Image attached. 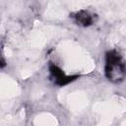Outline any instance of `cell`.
<instances>
[{"instance_id": "obj_9", "label": "cell", "mask_w": 126, "mask_h": 126, "mask_svg": "<svg viewBox=\"0 0 126 126\" xmlns=\"http://www.w3.org/2000/svg\"><path fill=\"white\" fill-rule=\"evenodd\" d=\"M111 121H112V119H110V118H103L97 125H95V126H109L110 124H111Z\"/></svg>"}, {"instance_id": "obj_5", "label": "cell", "mask_w": 126, "mask_h": 126, "mask_svg": "<svg viewBox=\"0 0 126 126\" xmlns=\"http://www.w3.org/2000/svg\"><path fill=\"white\" fill-rule=\"evenodd\" d=\"M20 94V89L18 84L11 78L2 76L1 79V97L2 98H12Z\"/></svg>"}, {"instance_id": "obj_3", "label": "cell", "mask_w": 126, "mask_h": 126, "mask_svg": "<svg viewBox=\"0 0 126 126\" xmlns=\"http://www.w3.org/2000/svg\"><path fill=\"white\" fill-rule=\"evenodd\" d=\"M54 33V30L50 29V28H38L35 31L32 32L30 36H29V42L30 45L33 48L36 47H41L43 46L48 38Z\"/></svg>"}, {"instance_id": "obj_10", "label": "cell", "mask_w": 126, "mask_h": 126, "mask_svg": "<svg viewBox=\"0 0 126 126\" xmlns=\"http://www.w3.org/2000/svg\"><path fill=\"white\" fill-rule=\"evenodd\" d=\"M121 126H126V120H124V121L121 123Z\"/></svg>"}, {"instance_id": "obj_1", "label": "cell", "mask_w": 126, "mask_h": 126, "mask_svg": "<svg viewBox=\"0 0 126 126\" xmlns=\"http://www.w3.org/2000/svg\"><path fill=\"white\" fill-rule=\"evenodd\" d=\"M58 47L64 68L67 72L88 73L94 68V61L90 55L77 43L67 40L63 41Z\"/></svg>"}, {"instance_id": "obj_7", "label": "cell", "mask_w": 126, "mask_h": 126, "mask_svg": "<svg viewBox=\"0 0 126 126\" xmlns=\"http://www.w3.org/2000/svg\"><path fill=\"white\" fill-rule=\"evenodd\" d=\"M60 3L54 2L51 4V6L46 10V15L50 18H55V19H61L66 16L65 10L59 6Z\"/></svg>"}, {"instance_id": "obj_2", "label": "cell", "mask_w": 126, "mask_h": 126, "mask_svg": "<svg viewBox=\"0 0 126 126\" xmlns=\"http://www.w3.org/2000/svg\"><path fill=\"white\" fill-rule=\"evenodd\" d=\"M94 111L102 115L103 118L112 119L126 111V99L115 96L107 101L96 102L94 105Z\"/></svg>"}, {"instance_id": "obj_6", "label": "cell", "mask_w": 126, "mask_h": 126, "mask_svg": "<svg viewBox=\"0 0 126 126\" xmlns=\"http://www.w3.org/2000/svg\"><path fill=\"white\" fill-rule=\"evenodd\" d=\"M33 122H34L35 126H58L56 117L47 112L38 114L34 118Z\"/></svg>"}, {"instance_id": "obj_4", "label": "cell", "mask_w": 126, "mask_h": 126, "mask_svg": "<svg viewBox=\"0 0 126 126\" xmlns=\"http://www.w3.org/2000/svg\"><path fill=\"white\" fill-rule=\"evenodd\" d=\"M68 105L72 112H80L88 105V97L84 92H74L67 97Z\"/></svg>"}, {"instance_id": "obj_8", "label": "cell", "mask_w": 126, "mask_h": 126, "mask_svg": "<svg viewBox=\"0 0 126 126\" xmlns=\"http://www.w3.org/2000/svg\"><path fill=\"white\" fill-rule=\"evenodd\" d=\"M111 40L117 43H126V26H120L111 35Z\"/></svg>"}]
</instances>
